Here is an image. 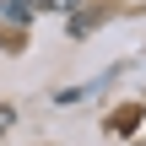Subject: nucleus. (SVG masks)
Segmentation results:
<instances>
[{
  "instance_id": "nucleus-2",
  "label": "nucleus",
  "mask_w": 146,
  "mask_h": 146,
  "mask_svg": "<svg viewBox=\"0 0 146 146\" xmlns=\"http://www.w3.org/2000/svg\"><path fill=\"white\" fill-rule=\"evenodd\" d=\"M11 125H16V108H11V103H0V135H5Z\"/></svg>"
},
{
  "instance_id": "nucleus-1",
  "label": "nucleus",
  "mask_w": 146,
  "mask_h": 146,
  "mask_svg": "<svg viewBox=\"0 0 146 146\" xmlns=\"http://www.w3.org/2000/svg\"><path fill=\"white\" fill-rule=\"evenodd\" d=\"M0 16H5V22H33V16H38V5H33V0H5V5H0Z\"/></svg>"
}]
</instances>
